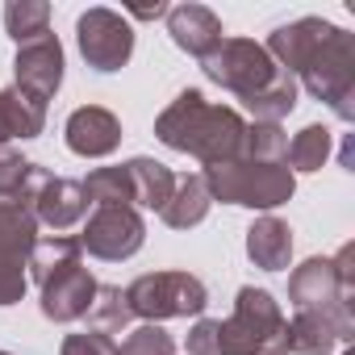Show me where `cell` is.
I'll return each instance as SVG.
<instances>
[{"mask_svg":"<svg viewBox=\"0 0 355 355\" xmlns=\"http://www.w3.org/2000/svg\"><path fill=\"white\" fill-rule=\"evenodd\" d=\"M263 51L338 121H355V34L326 17H301L272 30Z\"/></svg>","mask_w":355,"mask_h":355,"instance_id":"obj_1","label":"cell"},{"mask_svg":"<svg viewBox=\"0 0 355 355\" xmlns=\"http://www.w3.org/2000/svg\"><path fill=\"white\" fill-rule=\"evenodd\" d=\"M155 138L167 150L201 159V167H218V163H230L243 155L247 121L239 109L205 101L201 88H184L155 117Z\"/></svg>","mask_w":355,"mask_h":355,"instance_id":"obj_2","label":"cell"},{"mask_svg":"<svg viewBox=\"0 0 355 355\" xmlns=\"http://www.w3.org/2000/svg\"><path fill=\"white\" fill-rule=\"evenodd\" d=\"M222 355H288V318L268 288H239L234 313L218 322Z\"/></svg>","mask_w":355,"mask_h":355,"instance_id":"obj_3","label":"cell"},{"mask_svg":"<svg viewBox=\"0 0 355 355\" xmlns=\"http://www.w3.org/2000/svg\"><path fill=\"white\" fill-rule=\"evenodd\" d=\"M201 180L209 189L214 201L222 205H243V209H276L284 201H293L297 193V175L288 171V163H259V159H230L218 167H205Z\"/></svg>","mask_w":355,"mask_h":355,"instance_id":"obj_4","label":"cell"},{"mask_svg":"<svg viewBox=\"0 0 355 355\" xmlns=\"http://www.w3.org/2000/svg\"><path fill=\"white\" fill-rule=\"evenodd\" d=\"M125 305H130L134 318L159 326L167 318L205 313L209 288L193 272H146V276H138V280L125 284Z\"/></svg>","mask_w":355,"mask_h":355,"instance_id":"obj_5","label":"cell"},{"mask_svg":"<svg viewBox=\"0 0 355 355\" xmlns=\"http://www.w3.org/2000/svg\"><path fill=\"white\" fill-rule=\"evenodd\" d=\"M201 71H205L218 88L234 92L239 101L259 96V92L280 76V67L272 63V55H268L259 42H251V38H222V46H218L209 59H201Z\"/></svg>","mask_w":355,"mask_h":355,"instance_id":"obj_6","label":"cell"},{"mask_svg":"<svg viewBox=\"0 0 355 355\" xmlns=\"http://www.w3.org/2000/svg\"><path fill=\"white\" fill-rule=\"evenodd\" d=\"M38 243V222L26 205L17 201H0V309L17 305L30 288L26 263Z\"/></svg>","mask_w":355,"mask_h":355,"instance_id":"obj_7","label":"cell"},{"mask_svg":"<svg viewBox=\"0 0 355 355\" xmlns=\"http://www.w3.org/2000/svg\"><path fill=\"white\" fill-rule=\"evenodd\" d=\"M142 243H146V222L138 209H125V205H101L80 234V251L105 263H121L138 255Z\"/></svg>","mask_w":355,"mask_h":355,"instance_id":"obj_8","label":"cell"},{"mask_svg":"<svg viewBox=\"0 0 355 355\" xmlns=\"http://www.w3.org/2000/svg\"><path fill=\"white\" fill-rule=\"evenodd\" d=\"M76 42H80V55L92 71H121L134 55V30L121 13L113 9H88L80 13L76 21Z\"/></svg>","mask_w":355,"mask_h":355,"instance_id":"obj_9","label":"cell"},{"mask_svg":"<svg viewBox=\"0 0 355 355\" xmlns=\"http://www.w3.org/2000/svg\"><path fill=\"white\" fill-rule=\"evenodd\" d=\"M21 205L34 214L38 226L71 230V226L84 222V214H88V193H84L80 180H67V175H55V171H46V167H34Z\"/></svg>","mask_w":355,"mask_h":355,"instance_id":"obj_10","label":"cell"},{"mask_svg":"<svg viewBox=\"0 0 355 355\" xmlns=\"http://www.w3.org/2000/svg\"><path fill=\"white\" fill-rule=\"evenodd\" d=\"M13 88L34 101V105H51L55 92L63 88V42L55 34H42L34 42H21L17 46V59H13Z\"/></svg>","mask_w":355,"mask_h":355,"instance_id":"obj_11","label":"cell"},{"mask_svg":"<svg viewBox=\"0 0 355 355\" xmlns=\"http://www.w3.org/2000/svg\"><path fill=\"white\" fill-rule=\"evenodd\" d=\"M355 343V309L330 305V309H297L288 322V355H334V347Z\"/></svg>","mask_w":355,"mask_h":355,"instance_id":"obj_12","label":"cell"},{"mask_svg":"<svg viewBox=\"0 0 355 355\" xmlns=\"http://www.w3.org/2000/svg\"><path fill=\"white\" fill-rule=\"evenodd\" d=\"M96 276L84 268V259L80 263H67L63 272H55V276H46L42 284H38V293H42V318L46 322H80V318H88V309H92V301H96Z\"/></svg>","mask_w":355,"mask_h":355,"instance_id":"obj_13","label":"cell"},{"mask_svg":"<svg viewBox=\"0 0 355 355\" xmlns=\"http://www.w3.org/2000/svg\"><path fill=\"white\" fill-rule=\"evenodd\" d=\"M63 142L80 159H105L121 146V121L105 105H80L63 125Z\"/></svg>","mask_w":355,"mask_h":355,"instance_id":"obj_14","label":"cell"},{"mask_svg":"<svg viewBox=\"0 0 355 355\" xmlns=\"http://www.w3.org/2000/svg\"><path fill=\"white\" fill-rule=\"evenodd\" d=\"M167 34L193 59H209L222 46V38H226L222 17L214 9H205V5H175V9H167Z\"/></svg>","mask_w":355,"mask_h":355,"instance_id":"obj_15","label":"cell"},{"mask_svg":"<svg viewBox=\"0 0 355 355\" xmlns=\"http://www.w3.org/2000/svg\"><path fill=\"white\" fill-rule=\"evenodd\" d=\"M288 301L297 309H330V305H351L355 309V297H347L338 288L334 263L322 259V255H313L301 268H293V276H288Z\"/></svg>","mask_w":355,"mask_h":355,"instance_id":"obj_16","label":"cell"},{"mask_svg":"<svg viewBox=\"0 0 355 355\" xmlns=\"http://www.w3.org/2000/svg\"><path fill=\"white\" fill-rule=\"evenodd\" d=\"M247 259L263 272H284L293 263V230L272 214L255 218L247 226Z\"/></svg>","mask_w":355,"mask_h":355,"instance_id":"obj_17","label":"cell"},{"mask_svg":"<svg viewBox=\"0 0 355 355\" xmlns=\"http://www.w3.org/2000/svg\"><path fill=\"white\" fill-rule=\"evenodd\" d=\"M209 205H214V197H209L201 171H197V175H180V180H175L171 201L159 209V218L171 230H193V226H201L209 218Z\"/></svg>","mask_w":355,"mask_h":355,"instance_id":"obj_18","label":"cell"},{"mask_svg":"<svg viewBox=\"0 0 355 355\" xmlns=\"http://www.w3.org/2000/svg\"><path fill=\"white\" fill-rule=\"evenodd\" d=\"M125 171H130V184H134V209H163L171 201V189H175V175L167 163L159 159H146V155H134L125 159Z\"/></svg>","mask_w":355,"mask_h":355,"instance_id":"obj_19","label":"cell"},{"mask_svg":"<svg viewBox=\"0 0 355 355\" xmlns=\"http://www.w3.org/2000/svg\"><path fill=\"white\" fill-rule=\"evenodd\" d=\"M42 130H46V109L42 105L26 101L17 88H0V146L13 142V138L30 142Z\"/></svg>","mask_w":355,"mask_h":355,"instance_id":"obj_20","label":"cell"},{"mask_svg":"<svg viewBox=\"0 0 355 355\" xmlns=\"http://www.w3.org/2000/svg\"><path fill=\"white\" fill-rule=\"evenodd\" d=\"M80 259H84L80 239H71V234H46V239L34 243L30 263H26V276L34 284H42L46 276H55V272H63L67 263H80Z\"/></svg>","mask_w":355,"mask_h":355,"instance_id":"obj_21","label":"cell"},{"mask_svg":"<svg viewBox=\"0 0 355 355\" xmlns=\"http://www.w3.org/2000/svg\"><path fill=\"white\" fill-rule=\"evenodd\" d=\"M84 184V193H88V205H125V209H134V184H130V171H125V163H117V167H92L88 171V180H80Z\"/></svg>","mask_w":355,"mask_h":355,"instance_id":"obj_22","label":"cell"},{"mask_svg":"<svg viewBox=\"0 0 355 355\" xmlns=\"http://www.w3.org/2000/svg\"><path fill=\"white\" fill-rule=\"evenodd\" d=\"M297 92H301V88H297V80H293L288 71H280V76H276L259 96L243 101V109L251 113V121H276V125H280V121L297 109Z\"/></svg>","mask_w":355,"mask_h":355,"instance_id":"obj_23","label":"cell"},{"mask_svg":"<svg viewBox=\"0 0 355 355\" xmlns=\"http://www.w3.org/2000/svg\"><path fill=\"white\" fill-rule=\"evenodd\" d=\"M130 322H134V313H130V305H125V288L101 284V288H96V301H92V309H88V330H101V334L113 338V334H125Z\"/></svg>","mask_w":355,"mask_h":355,"instance_id":"obj_24","label":"cell"},{"mask_svg":"<svg viewBox=\"0 0 355 355\" xmlns=\"http://www.w3.org/2000/svg\"><path fill=\"white\" fill-rule=\"evenodd\" d=\"M5 30L17 46L51 34V5L46 0H9L5 5Z\"/></svg>","mask_w":355,"mask_h":355,"instance_id":"obj_25","label":"cell"},{"mask_svg":"<svg viewBox=\"0 0 355 355\" xmlns=\"http://www.w3.org/2000/svg\"><path fill=\"white\" fill-rule=\"evenodd\" d=\"M330 142H334V134H330L326 125H305V130H297L293 142H288V171H293V175H297V171H322L326 159H330Z\"/></svg>","mask_w":355,"mask_h":355,"instance_id":"obj_26","label":"cell"},{"mask_svg":"<svg viewBox=\"0 0 355 355\" xmlns=\"http://www.w3.org/2000/svg\"><path fill=\"white\" fill-rule=\"evenodd\" d=\"M243 155L259 163H288V134L276 121H247Z\"/></svg>","mask_w":355,"mask_h":355,"instance_id":"obj_27","label":"cell"},{"mask_svg":"<svg viewBox=\"0 0 355 355\" xmlns=\"http://www.w3.org/2000/svg\"><path fill=\"white\" fill-rule=\"evenodd\" d=\"M38 163H30L21 150H9V146H0V201H17L26 197L30 189V175H34Z\"/></svg>","mask_w":355,"mask_h":355,"instance_id":"obj_28","label":"cell"},{"mask_svg":"<svg viewBox=\"0 0 355 355\" xmlns=\"http://www.w3.org/2000/svg\"><path fill=\"white\" fill-rule=\"evenodd\" d=\"M113 355H175V338H171L163 326L142 322V326L125 330V338L117 343V351H113Z\"/></svg>","mask_w":355,"mask_h":355,"instance_id":"obj_29","label":"cell"},{"mask_svg":"<svg viewBox=\"0 0 355 355\" xmlns=\"http://www.w3.org/2000/svg\"><path fill=\"white\" fill-rule=\"evenodd\" d=\"M113 351H117V343H113L109 334H101V330L67 334V338H63V347H59V355H113Z\"/></svg>","mask_w":355,"mask_h":355,"instance_id":"obj_30","label":"cell"},{"mask_svg":"<svg viewBox=\"0 0 355 355\" xmlns=\"http://www.w3.org/2000/svg\"><path fill=\"white\" fill-rule=\"evenodd\" d=\"M184 351H189V355H222V347H218V318H201V322L189 330Z\"/></svg>","mask_w":355,"mask_h":355,"instance_id":"obj_31","label":"cell"},{"mask_svg":"<svg viewBox=\"0 0 355 355\" xmlns=\"http://www.w3.org/2000/svg\"><path fill=\"white\" fill-rule=\"evenodd\" d=\"M330 263H334L338 288H343L347 297H355V247H351V243H343V247H338V255H334Z\"/></svg>","mask_w":355,"mask_h":355,"instance_id":"obj_32","label":"cell"},{"mask_svg":"<svg viewBox=\"0 0 355 355\" xmlns=\"http://www.w3.org/2000/svg\"><path fill=\"white\" fill-rule=\"evenodd\" d=\"M125 13L138 17V21H155V17H167V5H159V0H155V5H130Z\"/></svg>","mask_w":355,"mask_h":355,"instance_id":"obj_33","label":"cell"},{"mask_svg":"<svg viewBox=\"0 0 355 355\" xmlns=\"http://www.w3.org/2000/svg\"><path fill=\"white\" fill-rule=\"evenodd\" d=\"M343 355H355V351H351V347H347V351H343Z\"/></svg>","mask_w":355,"mask_h":355,"instance_id":"obj_34","label":"cell"},{"mask_svg":"<svg viewBox=\"0 0 355 355\" xmlns=\"http://www.w3.org/2000/svg\"><path fill=\"white\" fill-rule=\"evenodd\" d=\"M0 355H9V351H0Z\"/></svg>","mask_w":355,"mask_h":355,"instance_id":"obj_35","label":"cell"}]
</instances>
